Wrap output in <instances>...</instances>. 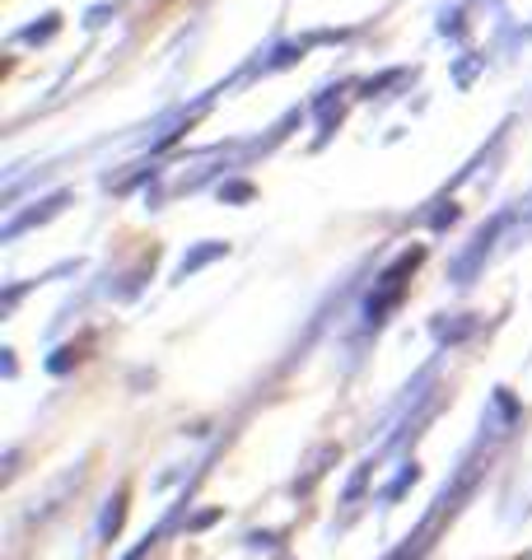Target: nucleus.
Wrapping results in <instances>:
<instances>
[{"mask_svg": "<svg viewBox=\"0 0 532 560\" xmlns=\"http://www.w3.org/2000/svg\"><path fill=\"white\" fill-rule=\"evenodd\" d=\"M122 523H127V490H117V495L108 500V510H103V518H99V537L113 541L122 533Z\"/></svg>", "mask_w": 532, "mask_h": 560, "instance_id": "nucleus-4", "label": "nucleus"}, {"mask_svg": "<svg viewBox=\"0 0 532 560\" xmlns=\"http://www.w3.org/2000/svg\"><path fill=\"white\" fill-rule=\"evenodd\" d=\"M420 248H412V253H402L397 261H393V267H388L383 276H379V290L374 294H369V300H365V323L369 327H379L383 318H388V313H393L397 304H402V290H406V276H412L416 267H420Z\"/></svg>", "mask_w": 532, "mask_h": 560, "instance_id": "nucleus-1", "label": "nucleus"}, {"mask_svg": "<svg viewBox=\"0 0 532 560\" xmlns=\"http://www.w3.org/2000/svg\"><path fill=\"white\" fill-rule=\"evenodd\" d=\"M528 210H532V197H528ZM528 230H532V220H528Z\"/></svg>", "mask_w": 532, "mask_h": 560, "instance_id": "nucleus-9", "label": "nucleus"}, {"mask_svg": "<svg viewBox=\"0 0 532 560\" xmlns=\"http://www.w3.org/2000/svg\"><path fill=\"white\" fill-rule=\"evenodd\" d=\"M224 253H229L224 243H206V248H197L192 257H183V261H177V280H187L192 271H201L206 261H216V257H224Z\"/></svg>", "mask_w": 532, "mask_h": 560, "instance_id": "nucleus-5", "label": "nucleus"}, {"mask_svg": "<svg viewBox=\"0 0 532 560\" xmlns=\"http://www.w3.org/2000/svg\"><path fill=\"white\" fill-rule=\"evenodd\" d=\"M416 477H420V471H416V463H406V467L397 471V481H393V486H388V490H383V500H397V495H402V490H406V486H416Z\"/></svg>", "mask_w": 532, "mask_h": 560, "instance_id": "nucleus-6", "label": "nucleus"}, {"mask_svg": "<svg viewBox=\"0 0 532 560\" xmlns=\"http://www.w3.org/2000/svg\"><path fill=\"white\" fill-rule=\"evenodd\" d=\"M505 224H509V215H495L490 224H482V230H476L472 248L453 257V280H458V285H472V276L482 271V261L490 257V248H495V238H500V230H505Z\"/></svg>", "mask_w": 532, "mask_h": 560, "instance_id": "nucleus-2", "label": "nucleus"}, {"mask_svg": "<svg viewBox=\"0 0 532 560\" xmlns=\"http://www.w3.org/2000/svg\"><path fill=\"white\" fill-rule=\"evenodd\" d=\"M220 197H224V201H253V187H247V183H224Z\"/></svg>", "mask_w": 532, "mask_h": 560, "instance_id": "nucleus-8", "label": "nucleus"}, {"mask_svg": "<svg viewBox=\"0 0 532 560\" xmlns=\"http://www.w3.org/2000/svg\"><path fill=\"white\" fill-rule=\"evenodd\" d=\"M51 33H57V14H43V24H33L24 28V43H47Z\"/></svg>", "mask_w": 532, "mask_h": 560, "instance_id": "nucleus-7", "label": "nucleus"}, {"mask_svg": "<svg viewBox=\"0 0 532 560\" xmlns=\"http://www.w3.org/2000/svg\"><path fill=\"white\" fill-rule=\"evenodd\" d=\"M70 197H66V191H57V197H47V201H38V210H28V215H20V220H10L5 224V238H14V234H24L28 230V224H43V220H51V215H57V210L66 206Z\"/></svg>", "mask_w": 532, "mask_h": 560, "instance_id": "nucleus-3", "label": "nucleus"}]
</instances>
